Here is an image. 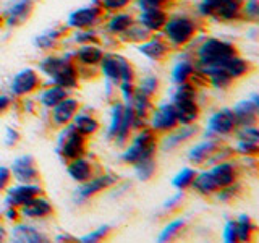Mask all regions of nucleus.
<instances>
[{
  "label": "nucleus",
  "instance_id": "41",
  "mask_svg": "<svg viewBox=\"0 0 259 243\" xmlns=\"http://www.w3.org/2000/svg\"><path fill=\"white\" fill-rule=\"evenodd\" d=\"M243 191L241 185H238L237 182L229 185V186H224V188L219 190L217 194V199L219 201H224V202H232L233 199H237L240 196V193Z\"/></svg>",
  "mask_w": 259,
  "mask_h": 243
},
{
  "label": "nucleus",
  "instance_id": "13",
  "mask_svg": "<svg viewBox=\"0 0 259 243\" xmlns=\"http://www.w3.org/2000/svg\"><path fill=\"white\" fill-rule=\"evenodd\" d=\"M210 175L214 177L219 188H224V186H229L235 182H238V177L241 175V166L237 160L227 159L214 164L212 170H210Z\"/></svg>",
  "mask_w": 259,
  "mask_h": 243
},
{
  "label": "nucleus",
  "instance_id": "18",
  "mask_svg": "<svg viewBox=\"0 0 259 243\" xmlns=\"http://www.w3.org/2000/svg\"><path fill=\"white\" fill-rule=\"evenodd\" d=\"M81 109V104L78 99H75V97H65V99L62 102H59L55 105V107H52V120L55 125L59 127H65L71 124V120L75 118V115L79 112Z\"/></svg>",
  "mask_w": 259,
  "mask_h": 243
},
{
  "label": "nucleus",
  "instance_id": "15",
  "mask_svg": "<svg viewBox=\"0 0 259 243\" xmlns=\"http://www.w3.org/2000/svg\"><path fill=\"white\" fill-rule=\"evenodd\" d=\"M207 128H209V133H212L215 136H227L237 132L238 124L230 109H222L210 117Z\"/></svg>",
  "mask_w": 259,
  "mask_h": 243
},
{
  "label": "nucleus",
  "instance_id": "50",
  "mask_svg": "<svg viewBox=\"0 0 259 243\" xmlns=\"http://www.w3.org/2000/svg\"><path fill=\"white\" fill-rule=\"evenodd\" d=\"M224 240L227 243H237L238 233H237V221H229L224 229Z\"/></svg>",
  "mask_w": 259,
  "mask_h": 243
},
{
  "label": "nucleus",
  "instance_id": "45",
  "mask_svg": "<svg viewBox=\"0 0 259 243\" xmlns=\"http://www.w3.org/2000/svg\"><path fill=\"white\" fill-rule=\"evenodd\" d=\"M75 39H76V43H79V44H93V46H101V37L96 34L94 31H91V29H81V31H78L76 32V36H75Z\"/></svg>",
  "mask_w": 259,
  "mask_h": 243
},
{
  "label": "nucleus",
  "instance_id": "16",
  "mask_svg": "<svg viewBox=\"0 0 259 243\" xmlns=\"http://www.w3.org/2000/svg\"><path fill=\"white\" fill-rule=\"evenodd\" d=\"M138 51L154 62H164L170 55L172 44H170L164 36H157V37L152 36L151 39L146 40V43H141L140 47H138Z\"/></svg>",
  "mask_w": 259,
  "mask_h": 243
},
{
  "label": "nucleus",
  "instance_id": "51",
  "mask_svg": "<svg viewBox=\"0 0 259 243\" xmlns=\"http://www.w3.org/2000/svg\"><path fill=\"white\" fill-rule=\"evenodd\" d=\"M237 136L240 140H248V141H257L259 143V132L256 127H241V130L237 132Z\"/></svg>",
  "mask_w": 259,
  "mask_h": 243
},
{
  "label": "nucleus",
  "instance_id": "36",
  "mask_svg": "<svg viewBox=\"0 0 259 243\" xmlns=\"http://www.w3.org/2000/svg\"><path fill=\"white\" fill-rule=\"evenodd\" d=\"M123 40L126 43H136V44H141V43H146L148 39L152 37V32L149 29H146L144 26H141L140 23H135L132 28L126 29L123 34L120 36Z\"/></svg>",
  "mask_w": 259,
  "mask_h": 243
},
{
  "label": "nucleus",
  "instance_id": "33",
  "mask_svg": "<svg viewBox=\"0 0 259 243\" xmlns=\"http://www.w3.org/2000/svg\"><path fill=\"white\" fill-rule=\"evenodd\" d=\"M237 233L238 241H254L257 235V225L251 221V217L243 214L237 221Z\"/></svg>",
  "mask_w": 259,
  "mask_h": 243
},
{
  "label": "nucleus",
  "instance_id": "20",
  "mask_svg": "<svg viewBox=\"0 0 259 243\" xmlns=\"http://www.w3.org/2000/svg\"><path fill=\"white\" fill-rule=\"evenodd\" d=\"M20 214L31 217V219H44V217H51L54 214V206L52 202L46 199L44 196H37L34 199H31L26 205H23L18 208Z\"/></svg>",
  "mask_w": 259,
  "mask_h": 243
},
{
  "label": "nucleus",
  "instance_id": "46",
  "mask_svg": "<svg viewBox=\"0 0 259 243\" xmlns=\"http://www.w3.org/2000/svg\"><path fill=\"white\" fill-rule=\"evenodd\" d=\"M178 0H138L141 8H160V10H170L177 5Z\"/></svg>",
  "mask_w": 259,
  "mask_h": 243
},
{
  "label": "nucleus",
  "instance_id": "48",
  "mask_svg": "<svg viewBox=\"0 0 259 243\" xmlns=\"http://www.w3.org/2000/svg\"><path fill=\"white\" fill-rule=\"evenodd\" d=\"M118 63H120V83L121 81H135V68L125 57L118 55Z\"/></svg>",
  "mask_w": 259,
  "mask_h": 243
},
{
  "label": "nucleus",
  "instance_id": "55",
  "mask_svg": "<svg viewBox=\"0 0 259 243\" xmlns=\"http://www.w3.org/2000/svg\"><path fill=\"white\" fill-rule=\"evenodd\" d=\"M21 140V135L18 130L15 128H7V133H5V144L10 146V148H13V146H16L20 143Z\"/></svg>",
  "mask_w": 259,
  "mask_h": 243
},
{
  "label": "nucleus",
  "instance_id": "28",
  "mask_svg": "<svg viewBox=\"0 0 259 243\" xmlns=\"http://www.w3.org/2000/svg\"><path fill=\"white\" fill-rule=\"evenodd\" d=\"M101 71L109 81L115 85H120V63H118V55L115 54H104L102 60L99 62Z\"/></svg>",
  "mask_w": 259,
  "mask_h": 243
},
{
  "label": "nucleus",
  "instance_id": "27",
  "mask_svg": "<svg viewBox=\"0 0 259 243\" xmlns=\"http://www.w3.org/2000/svg\"><path fill=\"white\" fill-rule=\"evenodd\" d=\"M76 62H79L84 67H96L104 57V51L101 46H93V44H81V47L73 54Z\"/></svg>",
  "mask_w": 259,
  "mask_h": 243
},
{
  "label": "nucleus",
  "instance_id": "42",
  "mask_svg": "<svg viewBox=\"0 0 259 243\" xmlns=\"http://www.w3.org/2000/svg\"><path fill=\"white\" fill-rule=\"evenodd\" d=\"M259 18V0H245L241 7V20L257 21Z\"/></svg>",
  "mask_w": 259,
  "mask_h": 243
},
{
  "label": "nucleus",
  "instance_id": "34",
  "mask_svg": "<svg viewBox=\"0 0 259 243\" xmlns=\"http://www.w3.org/2000/svg\"><path fill=\"white\" fill-rule=\"evenodd\" d=\"M73 122V127H75L81 135L89 136V135H94L97 130H99V122H97L96 117L93 115H88V113H76L75 118L71 120Z\"/></svg>",
  "mask_w": 259,
  "mask_h": 243
},
{
  "label": "nucleus",
  "instance_id": "10",
  "mask_svg": "<svg viewBox=\"0 0 259 243\" xmlns=\"http://www.w3.org/2000/svg\"><path fill=\"white\" fill-rule=\"evenodd\" d=\"M178 127V118L175 112V105L164 104L159 109H154L151 113V128L156 133H170Z\"/></svg>",
  "mask_w": 259,
  "mask_h": 243
},
{
  "label": "nucleus",
  "instance_id": "22",
  "mask_svg": "<svg viewBox=\"0 0 259 243\" xmlns=\"http://www.w3.org/2000/svg\"><path fill=\"white\" fill-rule=\"evenodd\" d=\"M172 104L175 105L178 125L194 124L201 115V109H199L196 99H186V101H178V102H172Z\"/></svg>",
  "mask_w": 259,
  "mask_h": 243
},
{
  "label": "nucleus",
  "instance_id": "35",
  "mask_svg": "<svg viewBox=\"0 0 259 243\" xmlns=\"http://www.w3.org/2000/svg\"><path fill=\"white\" fill-rule=\"evenodd\" d=\"M196 67H194V63L185 60V62H180L175 65L174 68V73H172V78L177 85H182V83H191L193 78L196 76Z\"/></svg>",
  "mask_w": 259,
  "mask_h": 243
},
{
  "label": "nucleus",
  "instance_id": "59",
  "mask_svg": "<svg viewBox=\"0 0 259 243\" xmlns=\"http://www.w3.org/2000/svg\"><path fill=\"white\" fill-rule=\"evenodd\" d=\"M55 240H57V241H62V240H71V241H76V238L68 237V235H59V237H57Z\"/></svg>",
  "mask_w": 259,
  "mask_h": 243
},
{
  "label": "nucleus",
  "instance_id": "52",
  "mask_svg": "<svg viewBox=\"0 0 259 243\" xmlns=\"http://www.w3.org/2000/svg\"><path fill=\"white\" fill-rule=\"evenodd\" d=\"M36 44H37V47L44 49V51H52V49H59V46H60L59 40H55V39H52V37H49L47 34L39 36V37L36 39Z\"/></svg>",
  "mask_w": 259,
  "mask_h": 243
},
{
  "label": "nucleus",
  "instance_id": "14",
  "mask_svg": "<svg viewBox=\"0 0 259 243\" xmlns=\"http://www.w3.org/2000/svg\"><path fill=\"white\" fill-rule=\"evenodd\" d=\"M36 2L34 0H16L10 7H8L7 13L4 15L5 24L8 26H21V24L28 23L29 18L34 13Z\"/></svg>",
  "mask_w": 259,
  "mask_h": 243
},
{
  "label": "nucleus",
  "instance_id": "7",
  "mask_svg": "<svg viewBox=\"0 0 259 243\" xmlns=\"http://www.w3.org/2000/svg\"><path fill=\"white\" fill-rule=\"evenodd\" d=\"M105 15H107V12H105V8H104L101 0H94L89 7L79 8V10L73 12L70 15L68 26L73 29H78V31L91 29L105 18Z\"/></svg>",
  "mask_w": 259,
  "mask_h": 243
},
{
  "label": "nucleus",
  "instance_id": "2",
  "mask_svg": "<svg viewBox=\"0 0 259 243\" xmlns=\"http://www.w3.org/2000/svg\"><path fill=\"white\" fill-rule=\"evenodd\" d=\"M156 149H157V133L152 128H143L133 138L132 144L128 143L125 146V151L121 154V160L125 164L135 166L136 162H140L143 159L154 157Z\"/></svg>",
  "mask_w": 259,
  "mask_h": 243
},
{
  "label": "nucleus",
  "instance_id": "38",
  "mask_svg": "<svg viewBox=\"0 0 259 243\" xmlns=\"http://www.w3.org/2000/svg\"><path fill=\"white\" fill-rule=\"evenodd\" d=\"M198 175V170L196 169H191V167H185L182 169L180 172H178L175 177H174V186L178 190H186L190 188V186L193 185L194 178H196Z\"/></svg>",
  "mask_w": 259,
  "mask_h": 243
},
{
  "label": "nucleus",
  "instance_id": "56",
  "mask_svg": "<svg viewBox=\"0 0 259 243\" xmlns=\"http://www.w3.org/2000/svg\"><path fill=\"white\" fill-rule=\"evenodd\" d=\"M183 199H185V194L183 193H178L177 196H174L172 199H168L165 205H164V209L168 211V213H172V211H177L178 208L183 206Z\"/></svg>",
  "mask_w": 259,
  "mask_h": 243
},
{
  "label": "nucleus",
  "instance_id": "44",
  "mask_svg": "<svg viewBox=\"0 0 259 243\" xmlns=\"http://www.w3.org/2000/svg\"><path fill=\"white\" fill-rule=\"evenodd\" d=\"M110 237H112V229L109 225H102L97 230H94L89 235H86V237L81 238V241H105Z\"/></svg>",
  "mask_w": 259,
  "mask_h": 243
},
{
  "label": "nucleus",
  "instance_id": "37",
  "mask_svg": "<svg viewBox=\"0 0 259 243\" xmlns=\"http://www.w3.org/2000/svg\"><path fill=\"white\" fill-rule=\"evenodd\" d=\"M135 170H136V175L140 177V180L148 182L154 175H156L157 164H156V160H154V157H148V159H143L140 162H136Z\"/></svg>",
  "mask_w": 259,
  "mask_h": 243
},
{
  "label": "nucleus",
  "instance_id": "12",
  "mask_svg": "<svg viewBox=\"0 0 259 243\" xmlns=\"http://www.w3.org/2000/svg\"><path fill=\"white\" fill-rule=\"evenodd\" d=\"M40 85H42V79H40L39 73L36 70L28 68V70L20 71L18 75L13 78L10 89L13 96L21 97V96H28L31 93H34L36 89L40 88Z\"/></svg>",
  "mask_w": 259,
  "mask_h": 243
},
{
  "label": "nucleus",
  "instance_id": "30",
  "mask_svg": "<svg viewBox=\"0 0 259 243\" xmlns=\"http://www.w3.org/2000/svg\"><path fill=\"white\" fill-rule=\"evenodd\" d=\"M136 23L135 16L130 15V13H117L113 15L112 18L109 20V24H107V29L110 34L113 36H121L126 29H130Z\"/></svg>",
  "mask_w": 259,
  "mask_h": 243
},
{
  "label": "nucleus",
  "instance_id": "11",
  "mask_svg": "<svg viewBox=\"0 0 259 243\" xmlns=\"http://www.w3.org/2000/svg\"><path fill=\"white\" fill-rule=\"evenodd\" d=\"M118 182V177H115L113 174H99V175H94L91 180H88L83 183V186L76 191V199L79 201H84L99 194L101 191L110 188Z\"/></svg>",
  "mask_w": 259,
  "mask_h": 243
},
{
  "label": "nucleus",
  "instance_id": "9",
  "mask_svg": "<svg viewBox=\"0 0 259 243\" xmlns=\"http://www.w3.org/2000/svg\"><path fill=\"white\" fill-rule=\"evenodd\" d=\"M42 194H44V190L39 183H20L18 186H8L5 202H7V206L20 208L23 205H26V202H29L31 199L42 196Z\"/></svg>",
  "mask_w": 259,
  "mask_h": 243
},
{
  "label": "nucleus",
  "instance_id": "4",
  "mask_svg": "<svg viewBox=\"0 0 259 243\" xmlns=\"http://www.w3.org/2000/svg\"><path fill=\"white\" fill-rule=\"evenodd\" d=\"M88 149V136L81 135L73 125H65V130L60 133L59 146H57V154L59 157L68 164V162L86 156Z\"/></svg>",
  "mask_w": 259,
  "mask_h": 243
},
{
  "label": "nucleus",
  "instance_id": "31",
  "mask_svg": "<svg viewBox=\"0 0 259 243\" xmlns=\"http://www.w3.org/2000/svg\"><path fill=\"white\" fill-rule=\"evenodd\" d=\"M70 93L67 88H62L59 85H54L51 88H47L46 91L40 94V104L44 105V107L47 109H52L55 107L57 104L62 102L65 97H68Z\"/></svg>",
  "mask_w": 259,
  "mask_h": 243
},
{
  "label": "nucleus",
  "instance_id": "54",
  "mask_svg": "<svg viewBox=\"0 0 259 243\" xmlns=\"http://www.w3.org/2000/svg\"><path fill=\"white\" fill-rule=\"evenodd\" d=\"M118 88H120V91H121V94H123L125 99H126L130 104H132V99H133L135 91H136L135 81H121Z\"/></svg>",
  "mask_w": 259,
  "mask_h": 243
},
{
  "label": "nucleus",
  "instance_id": "43",
  "mask_svg": "<svg viewBox=\"0 0 259 243\" xmlns=\"http://www.w3.org/2000/svg\"><path fill=\"white\" fill-rule=\"evenodd\" d=\"M138 91H141L143 94L146 96H149L154 99V96H156L157 93V89H159V79L156 76H148V78H144L141 81V85L136 88Z\"/></svg>",
  "mask_w": 259,
  "mask_h": 243
},
{
  "label": "nucleus",
  "instance_id": "60",
  "mask_svg": "<svg viewBox=\"0 0 259 243\" xmlns=\"http://www.w3.org/2000/svg\"><path fill=\"white\" fill-rule=\"evenodd\" d=\"M7 238V232H5V229L2 225H0V241H4Z\"/></svg>",
  "mask_w": 259,
  "mask_h": 243
},
{
  "label": "nucleus",
  "instance_id": "47",
  "mask_svg": "<svg viewBox=\"0 0 259 243\" xmlns=\"http://www.w3.org/2000/svg\"><path fill=\"white\" fill-rule=\"evenodd\" d=\"M259 151V143L257 141H248V140H240L237 146V152L243 154L246 157H256Z\"/></svg>",
  "mask_w": 259,
  "mask_h": 243
},
{
  "label": "nucleus",
  "instance_id": "8",
  "mask_svg": "<svg viewBox=\"0 0 259 243\" xmlns=\"http://www.w3.org/2000/svg\"><path fill=\"white\" fill-rule=\"evenodd\" d=\"M10 170L13 178L18 183H40V180H42L40 170L37 167V160L31 154L15 159Z\"/></svg>",
  "mask_w": 259,
  "mask_h": 243
},
{
  "label": "nucleus",
  "instance_id": "53",
  "mask_svg": "<svg viewBox=\"0 0 259 243\" xmlns=\"http://www.w3.org/2000/svg\"><path fill=\"white\" fill-rule=\"evenodd\" d=\"M12 180H13L12 170L5 166H0V191H5L10 186Z\"/></svg>",
  "mask_w": 259,
  "mask_h": 243
},
{
  "label": "nucleus",
  "instance_id": "39",
  "mask_svg": "<svg viewBox=\"0 0 259 243\" xmlns=\"http://www.w3.org/2000/svg\"><path fill=\"white\" fill-rule=\"evenodd\" d=\"M185 225H186V222L183 221V219H177V221H174L172 224H168L165 229H164V232L160 233L159 241H172V240H177L182 235Z\"/></svg>",
  "mask_w": 259,
  "mask_h": 243
},
{
  "label": "nucleus",
  "instance_id": "17",
  "mask_svg": "<svg viewBox=\"0 0 259 243\" xmlns=\"http://www.w3.org/2000/svg\"><path fill=\"white\" fill-rule=\"evenodd\" d=\"M233 115L237 118L238 127H256L259 118V102L257 96H253V99L241 101L233 107Z\"/></svg>",
  "mask_w": 259,
  "mask_h": 243
},
{
  "label": "nucleus",
  "instance_id": "3",
  "mask_svg": "<svg viewBox=\"0 0 259 243\" xmlns=\"http://www.w3.org/2000/svg\"><path fill=\"white\" fill-rule=\"evenodd\" d=\"M198 29L199 28L196 20L191 16L180 15L168 18L162 32H164V37L172 44V47H183L194 39V36L198 34Z\"/></svg>",
  "mask_w": 259,
  "mask_h": 243
},
{
  "label": "nucleus",
  "instance_id": "58",
  "mask_svg": "<svg viewBox=\"0 0 259 243\" xmlns=\"http://www.w3.org/2000/svg\"><path fill=\"white\" fill-rule=\"evenodd\" d=\"M7 219H8V221L18 222V219H20V209L18 208L8 206V209H7Z\"/></svg>",
  "mask_w": 259,
  "mask_h": 243
},
{
  "label": "nucleus",
  "instance_id": "29",
  "mask_svg": "<svg viewBox=\"0 0 259 243\" xmlns=\"http://www.w3.org/2000/svg\"><path fill=\"white\" fill-rule=\"evenodd\" d=\"M191 186L199 194H202V196H212V194H215L219 190H221V188H219V185L215 183L214 177L210 175V172L198 174Z\"/></svg>",
  "mask_w": 259,
  "mask_h": 243
},
{
  "label": "nucleus",
  "instance_id": "6",
  "mask_svg": "<svg viewBox=\"0 0 259 243\" xmlns=\"http://www.w3.org/2000/svg\"><path fill=\"white\" fill-rule=\"evenodd\" d=\"M245 0H201L198 10L202 16H209L219 21L241 20V7Z\"/></svg>",
  "mask_w": 259,
  "mask_h": 243
},
{
  "label": "nucleus",
  "instance_id": "23",
  "mask_svg": "<svg viewBox=\"0 0 259 243\" xmlns=\"http://www.w3.org/2000/svg\"><path fill=\"white\" fill-rule=\"evenodd\" d=\"M219 67H222L233 79H240V78H243V76H248L249 73H253L254 68H256L254 65L251 63L249 60H246V59H243V57H240V54L230 57L229 60H225L224 63L219 65Z\"/></svg>",
  "mask_w": 259,
  "mask_h": 243
},
{
  "label": "nucleus",
  "instance_id": "1",
  "mask_svg": "<svg viewBox=\"0 0 259 243\" xmlns=\"http://www.w3.org/2000/svg\"><path fill=\"white\" fill-rule=\"evenodd\" d=\"M39 68L52 79L54 85H59L67 89H73L79 86L78 62L71 60V55L63 57V59L62 57L47 55L46 59L40 60Z\"/></svg>",
  "mask_w": 259,
  "mask_h": 243
},
{
  "label": "nucleus",
  "instance_id": "24",
  "mask_svg": "<svg viewBox=\"0 0 259 243\" xmlns=\"http://www.w3.org/2000/svg\"><path fill=\"white\" fill-rule=\"evenodd\" d=\"M219 148H221V143L217 140H207L204 143L194 146L188 154V159L194 166H207L209 159L214 156V152Z\"/></svg>",
  "mask_w": 259,
  "mask_h": 243
},
{
  "label": "nucleus",
  "instance_id": "25",
  "mask_svg": "<svg viewBox=\"0 0 259 243\" xmlns=\"http://www.w3.org/2000/svg\"><path fill=\"white\" fill-rule=\"evenodd\" d=\"M199 132V127L198 125H193V124H188V125H182V128H175L172 135H168L164 138V143H162V148L164 149H174L177 148L178 144H182L185 141H188L190 138H193L194 135H198Z\"/></svg>",
  "mask_w": 259,
  "mask_h": 243
},
{
  "label": "nucleus",
  "instance_id": "40",
  "mask_svg": "<svg viewBox=\"0 0 259 243\" xmlns=\"http://www.w3.org/2000/svg\"><path fill=\"white\" fill-rule=\"evenodd\" d=\"M123 110H125V105L121 102L113 104V107H112V122H110V127H109V132H107L109 140H115L121 117H123Z\"/></svg>",
  "mask_w": 259,
  "mask_h": 243
},
{
  "label": "nucleus",
  "instance_id": "19",
  "mask_svg": "<svg viewBox=\"0 0 259 243\" xmlns=\"http://www.w3.org/2000/svg\"><path fill=\"white\" fill-rule=\"evenodd\" d=\"M168 18L170 15L167 10H160V8H143L140 18H138V23L146 29H149L151 32H159L164 29Z\"/></svg>",
  "mask_w": 259,
  "mask_h": 243
},
{
  "label": "nucleus",
  "instance_id": "49",
  "mask_svg": "<svg viewBox=\"0 0 259 243\" xmlns=\"http://www.w3.org/2000/svg\"><path fill=\"white\" fill-rule=\"evenodd\" d=\"M105 12H121L133 2V0H101Z\"/></svg>",
  "mask_w": 259,
  "mask_h": 243
},
{
  "label": "nucleus",
  "instance_id": "21",
  "mask_svg": "<svg viewBox=\"0 0 259 243\" xmlns=\"http://www.w3.org/2000/svg\"><path fill=\"white\" fill-rule=\"evenodd\" d=\"M67 172H68V175L73 178V180L78 182V183H84L88 180H91V178L96 175L94 164H93L91 160L84 159V156L68 162V164H67Z\"/></svg>",
  "mask_w": 259,
  "mask_h": 243
},
{
  "label": "nucleus",
  "instance_id": "32",
  "mask_svg": "<svg viewBox=\"0 0 259 243\" xmlns=\"http://www.w3.org/2000/svg\"><path fill=\"white\" fill-rule=\"evenodd\" d=\"M12 237L16 241H49V237L44 233H40L39 230H36L34 227H28V225H18L15 227L12 232Z\"/></svg>",
  "mask_w": 259,
  "mask_h": 243
},
{
  "label": "nucleus",
  "instance_id": "5",
  "mask_svg": "<svg viewBox=\"0 0 259 243\" xmlns=\"http://www.w3.org/2000/svg\"><path fill=\"white\" fill-rule=\"evenodd\" d=\"M238 49L233 43L221 39H206L198 49V60L201 67L207 65H221L230 57L238 55Z\"/></svg>",
  "mask_w": 259,
  "mask_h": 243
},
{
  "label": "nucleus",
  "instance_id": "26",
  "mask_svg": "<svg viewBox=\"0 0 259 243\" xmlns=\"http://www.w3.org/2000/svg\"><path fill=\"white\" fill-rule=\"evenodd\" d=\"M133 118H135V112L132 109V105H125L123 110V117H121L118 132L115 136V144L120 149H125V146L130 143V138H132V132H133Z\"/></svg>",
  "mask_w": 259,
  "mask_h": 243
},
{
  "label": "nucleus",
  "instance_id": "61",
  "mask_svg": "<svg viewBox=\"0 0 259 243\" xmlns=\"http://www.w3.org/2000/svg\"><path fill=\"white\" fill-rule=\"evenodd\" d=\"M4 24H5V18H4V15H2V13H0V28H2V26H4Z\"/></svg>",
  "mask_w": 259,
  "mask_h": 243
},
{
  "label": "nucleus",
  "instance_id": "57",
  "mask_svg": "<svg viewBox=\"0 0 259 243\" xmlns=\"http://www.w3.org/2000/svg\"><path fill=\"white\" fill-rule=\"evenodd\" d=\"M12 104H13V99H12L10 96L0 94V117L5 115V113L12 109Z\"/></svg>",
  "mask_w": 259,
  "mask_h": 243
}]
</instances>
